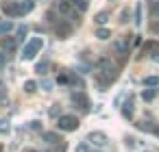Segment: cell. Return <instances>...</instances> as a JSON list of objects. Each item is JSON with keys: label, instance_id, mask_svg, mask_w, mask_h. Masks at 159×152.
<instances>
[{"label": "cell", "instance_id": "cell-1", "mask_svg": "<svg viewBox=\"0 0 159 152\" xmlns=\"http://www.w3.org/2000/svg\"><path fill=\"white\" fill-rule=\"evenodd\" d=\"M100 72H102V76L98 78V83H100V85H109V83L116 78L118 67H116V63H113L111 59H102V61H100Z\"/></svg>", "mask_w": 159, "mask_h": 152}, {"label": "cell", "instance_id": "cell-2", "mask_svg": "<svg viewBox=\"0 0 159 152\" xmlns=\"http://www.w3.org/2000/svg\"><path fill=\"white\" fill-rule=\"evenodd\" d=\"M42 46H44V39H42V37H33V39L24 46V50H22V59H24V61H31V59L42 50Z\"/></svg>", "mask_w": 159, "mask_h": 152}, {"label": "cell", "instance_id": "cell-3", "mask_svg": "<svg viewBox=\"0 0 159 152\" xmlns=\"http://www.w3.org/2000/svg\"><path fill=\"white\" fill-rule=\"evenodd\" d=\"M57 124H59V128H61V130L72 132V130H76V128H79V117H76V115H61Z\"/></svg>", "mask_w": 159, "mask_h": 152}, {"label": "cell", "instance_id": "cell-4", "mask_svg": "<svg viewBox=\"0 0 159 152\" xmlns=\"http://www.w3.org/2000/svg\"><path fill=\"white\" fill-rule=\"evenodd\" d=\"M2 11H5L9 18H20V15H22L20 0H5V2H2Z\"/></svg>", "mask_w": 159, "mask_h": 152}, {"label": "cell", "instance_id": "cell-5", "mask_svg": "<svg viewBox=\"0 0 159 152\" xmlns=\"http://www.w3.org/2000/svg\"><path fill=\"white\" fill-rule=\"evenodd\" d=\"M72 102H74L81 111H85V113L92 109V106H89V98H87L85 93H81V91H74V93H72Z\"/></svg>", "mask_w": 159, "mask_h": 152}, {"label": "cell", "instance_id": "cell-6", "mask_svg": "<svg viewBox=\"0 0 159 152\" xmlns=\"http://www.w3.org/2000/svg\"><path fill=\"white\" fill-rule=\"evenodd\" d=\"M59 13H61V15H70V18L79 20V13L74 11V7H72L70 0H63V2H59Z\"/></svg>", "mask_w": 159, "mask_h": 152}, {"label": "cell", "instance_id": "cell-7", "mask_svg": "<svg viewBox=\"0 0 159 152\" xmlns=\"http://www.w3.org/2000/svg\"><path fill=\"white\" fill-rule=\"evenodd\" d=\"M87 141H92L94 145H107V135L105 132H98V130H94V132H89L87 135Z\"/></svg>", "mask_w": 159, "mask_h": 152}, {"label": "cell", "instance_id": "cell-8", "mask_svg": "<svg viewBox=\"0 0 159 152\" xmlns=\"http://www.w3.org/2000/svg\"><path fill=\"white\" fill-rule=\"evenodd\" d=\"M70 33H72V26L68 24V20H66V22L55 24V35H57V37H61V39H63V37H68Z\"/></svg>", "mask_w": 159, "mask_h": 152}, {"label": "cell", "instance_id": "cell-9", "mask_svg": "<svg viewBox=\"0 0 159 152\" xmlns=\"http://www.w3.org/2000/svg\"><path fill=\"white\" fill-rule=\"evenodd\" d=\"M59 83H63V85H81V80L72 74V72H68V74H61L59 76Z\"/></svg>", "mask_w": 159, "mask_h": 152}, {"label": "cell", "instance_id": "cell-10", "mask_svg": "<svg viewBox=\"0 0 159 152\" xmlns=\"http://www.w3.org/2000/svg\"><path fill=\"white\" fill-rule=\"evenodd\" d=\"M18 44V37H5V39H0V48L2 50H13Z\"/></svg>", "mask_w": 159, "mask_h": 152}, {"label": "cell", "instance_id": "cell-11", "mask_svg": "<svg viewBox=\"0 0 159 152\" xmlns=\"http://www.w3.org/2000/svg\"><path fill=\"white\" fill-rule=\"evenodd\" d=\"M44 141H46L48 145H57V143L61 141V137H59L57 132H44Z\"/></svg>", "mask_w": 159, "mask_h": 152}, {"label": "cell", "instance_id": "cell-12", "mask_svg": "<svg viewBox=\"0 0 159 152\" xmlns=\"http://www.w3.org/2000/svg\"><path fill=\"white\" fill-rule=\"evenodd\" d=\"M122 115H124L126 119L133 117V100H126V102L122 104Z\"/></svg>", "mask_w": 159, "mask_h": 152}, {"label": "cell", "instance_id": "cell-13", "mask_svg": "<svg viewBox=\"0 0 159 152\" xmlns=\"http://www.w3.org/2000/svg\"><path fill=\"white\" fill-rule=\"evenodd\" d=\"M20 9H22V15H26L29 11L35 9V2L33 0H20Z\"/></svg>", "mask_w": 159, "mask_h": 152}, {"label": "cell", "instance_id": "cell-14", "mask_svg": "<svg viewBox=\"0 0 159 152\" xmlns=\"http://www.w3.org/2000/svg\"><path fill=\"white\" fill-rule=\"evenodd\" d=\"M72 2V7H76L79 11H85L87 7H89V0H70Z\"/></svg>", "mask_w": 159, "mask_h": 152}, {"label": "cell", "instance_id": "cell-15", "mask_svg": "<svg viewBox=\"0 0 159 152\" xmlns=\"http://www.w3.org/2000/svg\"><path fill=\"white\" fill-rule=\"evenodd\" d=\"M11 28H13V22H0V35L11 33Z\"/></svg>", "mask_w": 159, "mask_h": 152}, {"label": "cell", "instance_id": "cell-16", "mask_svg": "<svg viewBox=\"0 0 159 152\" xmlns=\"http://www.w3.org/2000/svg\"><path fill=\"white\" fill-rule=\"evenodd\" d=\"M96 37H98V39H109V37H111V31H109V28H98V31H96Z\"/></svg>", "mask_w": 159, "mask_h": 152}, {"label": "cell", "instance_id": "cell-17", "mask_svg": "<svg viewBox=\"0 0 159 152\" xmlns=\"http://www.w3.org/2000/svg\"><path fill=\"white\" fill-rule=\"evenodd\" d=\"M35 89H37V83H35V80H26V83H24V91H26V93H33Z\"/></svg>", "mask_w": 159, "mask_h": 152}, {"label": "cell", "instance_id": "cell-18", "mask_svg": "<svg viewBox=\"0 0 159 152\" xmlns=\"http://www.w3.org/2000/svg\"><path fill=\"white\" fill-rule=\"evenodd\" d=\"M155 96H157V89H146V91L142 93V98H144L146 102H150V100H152Z\"/></svg>", "mask_w": 159, "mask_h": 152}, {"label": "cell", "instance_id": "cell-19", "mask_svg": "<svg viewBox=\"0 0 159 152\" xmlns=\"http://www.w3.org/2000/svg\"><path fill=\"white\" fill-rule=\"evenodd\" d=\"M107 20H109V13H107V11H100V13H96V22H98V24H105Z\"/></svg>", "mask_w": 159, "mask_h": 152}, {"label": "cell", "instance_id": "cell-20", "mask_svg": "<svg viewBox=\"0 0 159 152\" xmlns=\"http://www.w3.org/2000/svg\"><path fill=\"white\" fill-rule=\"evenodd\" d=\"M157 83H159L157 76H148V78H144V85H148V87H155Z\"/></svg>", "mask_w": 159, "mask_h": 152}, {"label": "cell", "instance_id": "cell-21", "mask_svg": "<svg viewBox=\"0 0 159 152\" xmlns=\"http://www.w3.org/2000/svg\"><path fill=\"white\" fill-rule=\"evenodd\" d=\"M142 130H148V132H155V126H150V122H139L137 124Z\"/></svg>", "mask_w": 159, "mask_h": 152}, {"label": "cell", "instance_id": "cell-22", "mask_svg": "<svg viewBox=\"0 0 159 152\" xmlns=\"http://www.w3.org/2000/svg\"><path fill=\"white\" fill-rule=\"evenodd\" d=\"M142 22V5L137 2V7H135V24H139Z\"/></svg>", "mask_w": 159, "mask_h": 152}, {"label": "cell", "instance_id": "cell-23", "mask_svg": "<svg viewBox=\"0 0 159 152\" xmlns=\"http://www.w3.org/2000/svg\"><path fill=\"white\" fill-rule=\"evenodd\" d=\"M46 70H48V63H46V61L37 63V67H35V72H39V74H46Z\"/></svg>", "mask_w": 159, "mask_h": 152}, {"label": "cell", "instance_id": "cell-24", "mask_svg": "<svg viewBox=\"0 0 159 152\" xmlns=\"http://www.w3.org/2000/svg\"><path fill=\"white\" fill-rule=\"evenodd\" d=\"M0 132H9V122L7 119H0Z\"/></svg>", "mask_w": 159, "mask_h": 152}, {"label": "cell", "instance_id": "cell-25", "mask_svg": "<svg viewBox=\"0 0 159 152\" xmlns=\"http://www.w3.org/2000/svg\"><path fill=\"white\" fill-rule=\"evenodd\" d=\"M76 152H92V150H89V145H85V143H79V145H76Z\"/></svg>", "mask_w": 159, "mask_h": 152}, {"label": "cell", "instance_id": "cell-26", "mask_svg": "<svg viewBox=\"0 0 159 152\" xmlns=\"http://www.w3.org/2000/svg\"><path fill=\"white\" fill-rule=\"evenodd\" d=\"M24 35H26V26H20V28H18V39H22Z\"/></svg>", "mask_w": 159, "mask_h": 152}, {"label": "cell", "instance_id": "cell-27", "mask_svg": "<svg viewBox=\"0 0 159 152\" xmlns=\"http://www.w3.org/2000/svg\"><path fill=\"white\" fill-rule=\"evenodd\" d=\"M116 50H122V52H124V50H126V41H118V44H116Z\"/></svg>", "mask_w": 159, "mask_h": 152}, {"label": "cell", "instance_id": "cell-28", "mask_svg": "<svg viewBox=\"0 0 159 152\" xmlns=\"http://www.w3.org/2000/svg\"><path fill=\"white\" fill-rule=\"evenodd\" d=\"M42 87H44L46 91H50V89H52V83H50V80H42Z\"/></svg>", "mask_w": 159, "mask_h": 152}, {"label": "cell", "instance_id": "cell-29", "mask_svg": "<svg viewBox=\"0 0 159 152\" xmlns=\"http://www.w3.org/2000/svg\"><path fill=\"white\" fill-rule=\"evenodd\" d=\"M120 18H122V20H120V22H129V11H126V9H124V11H122V13H120Z\"/></svg>", "mask_w": 159, "mask_h": 152}, {"label": "cell", "instance_id": "cell-30", "mask_svg": "<svg viewBox=\"0 0 159 152\" xmlns=\"http://www.w3.org/2000/svg\"><path fill=\"white\" fill-rule=\"evenodd\" d=\"M157 13H159V0L152 2V15H157Z\"/></svg>", "mask_w": 159, "mask_h": 152}, {"label": "cell", "instance_id": "cell-31", "mask_svg": "<svg viewBox=\"0 0 159 152\" xmlns=\"http://www.w3.org/2000/svg\"><path fill=\"white\" fill-rule=\"evenodd\" d=\"M142 44V37L139 35H133V46H139Z\"/></svg>", "mask_w": 159, "mask_h": 152}, {"label": "cell", "instance_id": "cell-32", "mask_svg": "<svg viewBox=\"0 0 159 152\" xmlns=\"http://www.w3.org/2000/svg\"><path fill=\"white\" fill-rule=\"evenodd\" d=\"M29 126H31V128H33V130H39V128H42V124H39V122H31V124H29Z\"/></svg>", "mask_w": 159, "mask_h": 152}, {"label": "cell", "instance_id": "cell-33", "mask_svg": "<svg viewBox=\"0 0 159 152\" xmlns=\"http://www.w3.org/2000/svg\"><path fill=\"white\" fill-rule=\"evenodd\" d=\"M150 28H152V33H159V22H152Z\"/></svg>", "mask_w": 159, "mask_h": 152}, {"label": "cell", "instance_id": "cell-34", "mask_svg": "<svg viewBox=\"0 0 159 152\" xmlns=\"http://www.w3.org/2000/svg\"><path fill=\"white\" fill-rule=\"evenodd\" d=\"M50 115H59V106H52L50 109Z\"/></svg>", "mask_w": 159, "mask_h": 152}, {"label": "cell", "instance_id": "cell-35", "mask_svg": "<svg viewBox=\"0 0 159 152\" xmlns=\"http://www.w3.org/2000/svg\"><path fill=\"white\" fill-rule=\"evenodd\" d=\"M55 152H66V145H59V148H57Z\"/></svg>", "mask_w": 159, "mask_h": 152}, {"label": "cell", "instance_id": "cell-36", "mask_svg": "<svg viewBox=\"0 0 159 152\" xmlns=\"http://www.w3.org/2000/svg\"><path fill=\"white\" fill-rule=\"evenodd\" d=\"M0 65H5V54H0Z\"/></svg>", "mask_w": 159, "mask_h": 152}, {"label": "cell", "instance_id": "cell-37", "mask_svg": "<svg viewBox=\"0 0 159 152\" xmlns=\"http://www.w3.org/2000/svg\"><path fill=\"white\" fill-rule=\"evenodd\" d=\"M155 135H157V137H159V126H157V128H155Z\"/></svg>", "mask_w": 159, "mask_h": 152}, {"label": "cell", "instance_id": "cell-38", "mask_svg": "<svg viewBox=\"0 0 159 152\" xmlns=\"http://www.w3.org/2000/svg\"><path fill=\"white\" fill-rule=\"evenodd\" d=\"M24 152H37V150H24Z\"/></svg>", "mask_w": 159, "mask_h": 152}, {"label": "cell", "instance_id": "cell-39", "mask_svg": "<svg viewBox=\"0 0 159 152\" xmlns=\"http://www.w3.org/2000/svg\"><path fill=\"white\" fill-rule=\"evenodd\" d=\"M0 150H2V148H0Z\"/></svg>", "mask_w": 159, "mask_h": 152}]
</instances>
